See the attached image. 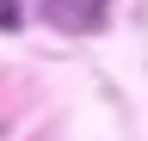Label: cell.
<instances>
[{"label": "cell", "instance_id": "cell-2", "mask_svg": "<svg viewBox=\"0 0 148 141\" xmlns=\"http://www.w3.org/2000/svg\"><path fill=\"white\" fill-rule=\"evenodd\" d=\"M0 25H18V6H0Z\"/></svg>", "mask_w": 148, "mask_h": 141}, {"label": "cell", "instance_id": "cell-1", "mask_svg": "<svg viewBox=\"0 0 148 141\" xmlns=\"http://www.w3.org/2000/svg\"><path fill=\"white\" fill-rule=\"evenodd\" d=\"M43 19H56V25H68V31H80V25H99L105 19V6H37Z\"/></svg>", "mask_w": 148, "mask_h": 141}]
</instances>
